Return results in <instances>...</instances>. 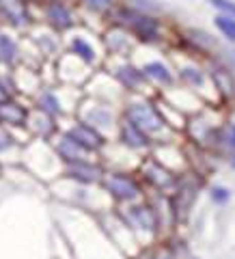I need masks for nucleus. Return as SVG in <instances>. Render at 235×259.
I'll return each instance as SVG.
<instances>
[{"mask_svg": "<svg viewBox=\"0 0 235 259\" xmlns=\"http://www.w3.org/2000/svg\"><path fill=\"white\" fill-rule=\"evenodd\" d=\"M106 175L102 171V166L93 164L88 160H80V162H69L67 164V177L76 180L80 184H95V182H102V177Z\"/></svg>", "mask_w": 235, "mask_h": 259, "instance_id": "nucleus-5", "label": "nucleus"}, {"mask_svg": "<svg viewBox=\"0 0 235 259\" xmlns=\"http://www.w3.org/2000/svg\"><path fill=\"white\" fill-rule=\"evenodd\" d=\"M143 171H145V175H147V180L151 184L160 186V188H164V186H171L173 184V177L168 175L160 164H156V162H147V164L143 166Z\"/></svg>", "mask_w": 235, "mask_h": 259, "instance_id": "nucleus-12", "label": "nucleus"}, {"mask_svg": "<svg viewBox=\"0 0 235 259\" xmlns=\"http://www.w3.org/2000/svg\"><path fill=\"white\" fill-rule=\"evenodd\" d=\"M84 123L100 132V130L108 127L112 123V112L106 106H93V108H88V112L84 115Z\"/></svg>", "mask_w": 235, "mask_h": 259, "instance_id": "nucleus-10", "label": "nucleus"}, {"mask_svg": "<svg viewBox=\"0 0 235 259\" xmlns=\"http://www.w3.org/2000/svg\"><path fill=\"white\" fill-rule=\"evenodd\" d=\"M123 221L127 227H132V229H140V231H149V233H153L158 227V218L153 214V209L147 205L127 207L123 214Z\"/></svg>", "mask_w": 235, "mask_h": 259, "instance_id": "nucleus-3", "label": "nucleus"}, {"mask_svg": "<svg viewBox=\"0 0 235 259\" xmlns=\"http://www.w3.org/2000/svg\"><path fill=\"white\" fill-rule=\"evenodd\" d=\"M212 5L226 13H231V18H235V3H231V0H212Z\"/></svg>", "mask_w": 235, "mask_h": 259, "instance_id": "nucleus-22", "label": "nucleus"}, {"mask_svg": "<svg viewBox=\"0 0 235 259\" xmlns=\"http://www.w3.org/2000/svg\"><path fill=\"white\" fill-rule=\"evenodd\" d=\"M125 117L129 123H134L138 130H143L145 134H153L158 130L164 127V119L160 117V112L151 106V104H143V102H136L127 108Z\"/></svg>", "mask_w": 235, "mask_h": 259, "instance_id": "nucleus-1", "label": "nucleus"}, {"mask_svg": "<svg viewBox=\"0 0 235 259\" xmlns=\"http://www.w3.org/2000/svg\"><path fill=\"white\" fill-rule=\"evenodd\" d=\"M39 110H41L43 115H48V117L61 115V104H59V100H56V95L50 93V91H45L41 97H39Z\"/></svg>", "mask_w": 235, "mask_h": 259, "instance_id": "nucleus-16", "label": "nucleus"}, {"mask_svg": "<svg viewBox=\"0 0 235 259\" xmlns=\"http://www.w3.org/2000/svg\"><path fill=\"white\" fill-rule=\"evenodd\" d=\"M117 78L123 82V87H127V89H136L140 82H143V71H138V69H134V67H121L119 71H117Z\"/></svg>", "mask_w": 235, "mask_h": 259, "instance_id": "nucleus-15", "label": "nucleus"}, {"mask_svg": "<svg viewBox=\"0 0 235 259\" xmlns=\"http://www.w3.org/2000/svg\"><path fill=\"white\" fill-rule=\"evenodd\" d=\"M28 119V112L24 106H20L18 102L13 100H3L0 102V123L5 125H24Z\"/></svg>", "mask_w": 235, "mask_h": 259, "instance_id": "nucleus-6", "label": "nucleus"}, {"mask_svg": "<svg viewBox=\"0 0 235 259\" xmlns=\"http://www.w3.org/2000/svg\"><path fill=\"white\" fill-rule=\"evenodd\" d=\"M67 136L69 139H74L80 147L82 149H86L88 153L91 151H97L104 145V136H102V132H97L95 127H91V125H86L84 121L82 123H76L74 127L67 132Z\"/></svg>", "mask_w": 235, "mask_h": 259, "instance_id": "nucleus-4", "label": "nucleus"}, {"mask_svg": "<svg viewBox=\"0 0 235 259\" xmlns=\"http://www.w3.org/2000/svg\"><path fill=\"white\" fill-rule=\"evenodd\" d=\"M112 0H84V5L88 7V9H93V11H106L108 7H110Z\"/></svg>", "mask_w": 235, "mask_h": 259, "instance_id": "nucleus-21", "label": "nucleus"}, {"mask_svg": "<svg viewBox=\"0 0 235 259\" xmlns=\"http://www.w3.org/2000/svg\"><path fill=\"white\" fill-rule=\"evenodd\" d=\"M15 145V141L9 136V132H5V130H0V151H7V149H11Z\"/></svg>", "mask_w": 235, "mask_h": 259, "instance_id": "nucleus-23", "label": "nucleus"}, {"mask_svg": "<svg viewBox=\"0 0 235 259\" xmlns=\"http://www.w3.org/2000/svg\"><path fill=\"white\" fill-rule=\"evenodd\" d=\"M216 26L222 30L224 37H229L231 41H235V18H229V15H218Z\"/></svg>", "mask_w": 235, "mask_h": 259, "instance_id": "nucleus-19", "label": "nucleus"}, {"mask_svg": "<svg viewBox=\"0 0 235 259\" xmlns=\"http://www.w3.org/2000/svg\"><path fill=\"white\" fill-rule=\"evenodd\" d=\"M0 7H3L5 15L9 18L13 24H24V20H26V15H24V9L22 5L18 3V0H0Z\"/></svg>", "mask_w": 235, "mask_h": 259, "instance_id": "nucleus-14", "label": "nucleus"}, {"mask_svg": "<svg viewBox=\"0 0 235 259\" xmlns=\"http://www.w3.org/2000/svg\"><path fill=\"white\" fill-rule=\"evenodd\" d=\"M121 141H123V145H127L129 149H145L149 143L147 134L136 127L134 123H129L127 119H125V123L121 125Z\"/></svg>", "mask_w": 235, "mask_h": 259, "instance_id": "nucleus-9", "label": "nucleus"}, {"mask_svg": "<svg viewBox=\"0 0 235 259\" xmlns=\"http://www.w3.org/2000/svg\"><path fill=\"white\" fill-rule=\"evenodd\" d=\"M125 20L129 24V28H132L140 39H153V37L158 35V24H156V20L147 18V15L125 13Z\"/></svg>", "mask_w": 235, "mask_h": 259, "instance_id": "nucleus-7", "label": "nucleus"}, {"mask_svg": "<svg viewBox=\"0 0 235 259\" xmlns=\"http://www.w3.org/2000/svg\"><path fill=\"white\" fill-rule=\"evenodd\" d=\"M226 143L231 145V147H235V125H229L226 127V139H224Z\"/></svg>", "mask_w": 235, "mask_h": 259, "instance_id": "nucleus-24", "label": "nucleus"}, {"mask_svg": "<svg viewBox=\"0 0 235 259\" xmlns=\"http://www.w3.org/2000/svg\"><path fill=\"white\" fill-rule=\"evenodd\" d=\"M183 76L188 80H192V82H199V84H201V80H203V78H201V74H192V69H185Z\"/></svg>", "mask_w": 235, "mask_h": 259, "instance_id": "nucleus-25", "label": "nucleus"}, {"mask_svg": "<svg viewBox=\"0 0 235 259\" xmlns=\"http://www.w3.org/2000/svg\"><path fill=\"white\" fill-rule=\"evenodd\" d=\"M102 184L106 192H110L112 197L117 201H136L140 197V186L136 184V180H132L129 175H123V173H108L102 177Z\"/></svg>", "mask_w": 235, "mask_h": 259, "instance_id": "nucleus-2", "label": "nucleus"}, {"mask_svg": "<svg viewBox=\"0 0 235 259\" xmlns=\"http://www.w3.org/2000/svg\"><path fill=\"white\" fill-rule=\"evenodd\" d=\"M229 190L226 188H222V186H218V188H214L212 190V199L216 201V203H226V201H229Z\"/></svg>", "mask_w": 235, "mask_h": 259, "instance_id": "nucleus-20", "label": "nucleus"}, {"mask_svg": "<svg viewBox=\"0 0 235 259\" xmlns=\"http://www.w3.org/2000/svg\"><path fill=\"white\" fill-rule=\"evenodd\" d=\"M48 20H50L59 30H65V28H69L71 24H74L71 13L67 11V7H63L61 3L50 5V9H48Z\"/></svg>", "mask_w": 235, "mask_h": 259, "instance_id": "nucleus-11", "label": "nucleus"}, {"mask_svg": "<svg viewBox=\"0 0 235 259\" xmlns=\"http://www.w3.org/2000/svg\"><path fill=\"white\" fill-rule=\"evenodd\" d=\"M71 52L78 54L80 59L86 61V63H93V61H95V50L84 41L82 37H76L74 41H71Z\"/></svg>", "mask_w": 235, "mask_h": 259, "instance_id": "nucleus-18", "label": "nucleus"}, {"mask_svg": "<svg viewBox=\"0 0 235 259\" xmlns=\"http://www.w3.org/2000/svg\"><path fill=\"white\" fill-rule=\"evenodd\" d=\"M162 259H171V257H168V255H164V257H162Z\"/></svg>", "mask_w": 235, "mask_h": 259, "instance_id": "nucleus-26", "label": "nucleus"}, {"mask_svg": "<svg viewBox=\"0 0 235 259\" xmlns=\"http://www.w3.org/2000/svg\"><path fill=\"white\" fill-rule=\"evenodd\" d=\"M18 56V44L9 35H0V61L13 63Z\"/></svg>", "mask_w": 235, "mask_h": 259, "instance_id": "nucleus-17", "label": "nucleus"}, {"mask_svg": "<svg viewBox=\"0 0 235 259\" xmlns=\"http://www.w3.org/2000/svg\"><path fill=\"white\" fill-rule=\"evenodd\" d=\"M143 76L151 78V80H158V82H162V84H171L173 82V76L168 74L166 65H162V63H147L143 67Z\"/></svg>", "mask_w": 235, "mask_h": 259, "instance_id": "nucleus-13", "label": "nucleus"}, {"mask_svg": "<svg viewBox=\"0 0 235 259\" xmlns=\"http://www.w3.org/2000/svg\"><path fill=\"white\" fill-rule=\"evenodd\" d=\"M56 151H59V156L67 162V164H69V162H80V160L88 158V151L80 147V145L74 139H69L67 134L63 136V141L59 145H56Z\"/></svg>", "mask_w": 235, "mask_h": 259, "instance_id": "nucleus-8", "label": "nucleus"}]
</instances>
